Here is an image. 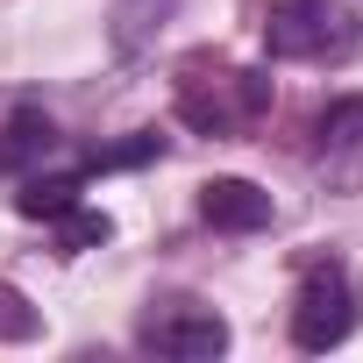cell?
<instances>
[{
  "instance_id": "cell-1",
  "label": "cell",
  "mask_w": 363,
  "mask_h": 363,
  "mask_svg": "<svg viewBox=\"0 0 363 363\" xmlns=\"http://www.w3.org/2000/svg\"><path fill=\"white\" fill-rule=\"evenodd\" d=\"M271 107V79L264 72H242V65H214V57H193L178 72V121L200 128V135H242L257 128Z\"/></svg>"
},
{
  "instance_id": "cell-2",
  "label": "cell",
  "mask_w": 363,
  "mask_h": 363,
  "mask_svg": "<svg viewBox=\"0 0 363 363\" xmlns=\"http://www.w3.org/2000/svg\"><path fill=\"white\" fill-rule=\"evenodd\" d=\"M264 43H271V57H292V65L349 57L356 50V15L342 8V0H271Z\"/></svg>"
},
{
  "instance_id": "cell-3",
  "label": "cell",
  "mask_w": 363,
  "mask_h": 363,
  "mask_svg": "<svg viewBox=\"0 0 363 363\" xmlns=\"http://www.w3.org/2000/svg\"><path fill=\"white\" fill-rule=\"evenodd\" d=\"M135 342L164 363H214L228 349V320L200 299H150V313L135 320Z\"/></svg>"
},
{
  "instance_id": "cell-4",
  "label": "cell",
  "mask_w": 363,
  "mask_h": 363,
  "mask_svg": "<svg viewBox=\"0 0 363 363\" xmlns=\"http://www.w3.org/2000/svg\"><path fill=\"white\" fill-rule=\"evenodd\" d=\"M356 278L342 271V264H306V278H299V299H292V342L299 349H335V342H349L356 335Z\"/></svg>"
},
{
  "instance_id": "cell-5",
  "label": "cell",
  "mask_w": 363,
  "mask_h": 363,
  "mask_svg": "<svg viewBox=\"0 0 363 363\" xmlns=\"http://www.w3.org/2000/svg\"><path fill=\"white\" fill-rule=\"evenodd\" d=\"M200 214L214 228H228V235H257V228H271V193L250 186V178H207L200 186Z\"/></svg>"
},
{
  "instance_id": "cell-6",
  "label": "cell",
  "mask_w": 363,
  "mask_h": 363,
  "mask_svg": "<svg viewBox=\"0 0 363 363\" xmlns=\"http://www.w3.org/2000/svg\"><path fill=\"white\" fill-rule=\"evenodd\" d=\"M320 171L335 186H356L363 178V100H335L320 114Z\"/></svg>"
},
{
  "instance_id": "cell-7",
  "label": "cell",
  "mask_w": 363,
  "mask_h": 363,
  "mask_svg": "<svg viewBox=\"0 0 363 363\" xmlns=\"http://www.w3.org/2000/svg\"><path fill=\"white\" fill-rule=\"evenodd\" d=\"M50 150H57L50 114H43V107H15V114H8V128H0V171H8V178H29Z\"/></svg>"
},
{
  "instance_id": "cell-8",
  "label": "cell",
  "mask_w": 363,
  "mask_h": 363,
  "mask_svg": "<svg viewBox=\"0 0 363 363\" xmlns=\"http://www.w3.org/2000/svg\"><path fill=\"white\" fill-rule=\"evenodd\" d=\"M15 207L29 214V221H57V214H72L79 207V171H29L22 178V193H15Z\"/></svg>"
},
{
  "instance_id": "cell-9",
  "label": "cell",
  "mask_w": 363,
  "mask_h": 363,
  "mask_svg": "<svg viewBox=\"0 0 363 363\" xmlns=\"http://www.w3.org/2000/svg\"><path fill=\"white\" fill-rule=\"evenodd\" d=\"M114 228H107V214H93V207H72V214H57V250L65 257H79V250H93V242H107Z\"/></svg>"
},
{
  "instance_id": "cell-10",
  "label": "cell",
  "mask_w": 363,
  "mask_h": 363,
  "mask_svg": "<svg viewBox=\"0 0 363 363\" xmlns=\"http://www.w3.org/2000/svg\"><path fill=\"white\" fill-rule=\"evenodd\" d=\"M0 335H8V342L36 335V313H29V306H22V292H8V285H0Z\"/></svg>"
}]
</instances>
